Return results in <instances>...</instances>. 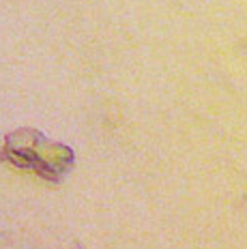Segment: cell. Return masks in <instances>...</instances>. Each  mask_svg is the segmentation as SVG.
<instances>
[{
	"label": "cell",
	"mask_w": 247,
	"mask_h": 249,
	"mask_svg": "<svg viewBox=\"0 0 247 249\" xmlns=\"http://www.w3.org/2000/svg\"><path fill=\"white\" fill-rule=\"evenodd\" d=\"M2 157L18 168L33 170L41 178L60 180L73 165V150L45 138L35 129H18L9 133L2 146Z\"/></svg>",
	"instance_id": "cell-1"
}]
</instances>
